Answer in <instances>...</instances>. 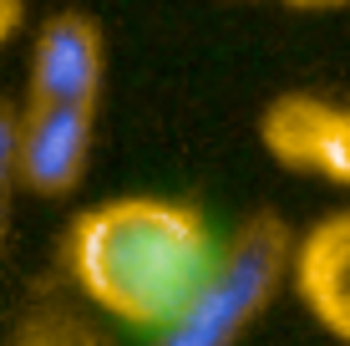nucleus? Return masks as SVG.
<instances>
[{
  "instance_id": "11",
  "label": "nucleus",
  "mask_w": 350,
  "mask_h": 346,
  "mask_svg": "<svg viewBox=\"0 0 350 346\" xmlns=\"http://www.w3.org/2000/svg\"><path fill=\"white\" fill-rule=\"evenodd\" d=\"M0 240H5V188H0Z\"/></svg>"
},
{
  "instance_id": "9",
  "label": "nucleus",
  "mask_w": 350,
  "mask_h": 346,
  "mask_svg": "<svg viewBox=\"0 0 350 346\" xmlns=\"http://www.w3.org/2000/svg\"><path fill=\"white\" fill-rule=\"evenodd\" d=\"M16 26H21V0H0V46L10 41Z\"/></svg>"
},
{
  "instance_id": "3",
  "label": "nucleus",
  "mask_w": 350,
  "mask_h": 346,
  "mask_svg": "<svg viewBox=\"0 0 350 346\" xmlns=\"http://www.w3.org/2000/svg\"><path fill=\"white\" fill-rule=\"evenodd\" d=\"M259 143L280 169L350 188V107L310 97V92H284L264 107Z\"/></svg>"
},
{
  "instance_id": "8",
  "label": "nucleus",
  "mask_w": 350,
  "mask_h": 346,
  "mask_svg": "<svg viewBox=\"0 0 350 346\" xmlns=\"http://www.w3.org/2000/svg\"><path fill=\"white\" fill-rule=\"evenodd\" d=\"M21 127H26V117H16L10 107H0V188H5V194L21 178Z\"/></svg>"
},
{
  "instance_id": "2",
  "label": "nucleus",
  "mask_w": 350,
  "mask_h": 346,
  "mask_svg": "<svg viewBox=\"0 0 350 346\" xmlns=\"http://www.w3.org/2000/svg\"><path fill=\"white\" fill-rule=\"evenodd\" d=\"M289 265H295V234L274 214L249 219L224 245V260L213 280L203 285V295L152 346H234L249 321L269 306L274 285L284 280Z\"/></svg>"
},
{
  "instance_id": "7",
  "label": "nucleus",
  "mask_w": 350,
  "mask_h": 346,
  "mask_svg": "<svg viewBox=\"0 0 350 346\" xmlns=\"http://www.w3.org/2000/svg\"><path fill=\"white\" fill-rule=\"evenodd\" d=\"M16 341H21V346H96L92 331L77 326L71 316H41V321H31Z\"/></svg>"
},
{
  "instance_id": "5",
  "label": "nucleus",
  "mask_w": 350,
  "mask_h": 346,
  "mask_svg": "<svg viewBox=\"0 0 350 346\" xmlns=\"http://www.w3.org/2000/svg\"><path fill=\"white\" fill-rule=\"evenodd\" d=\"M92 133H96V107H26V127H21V184L31 194L62 199L81 184L92 158Z\"/></svg>"
},
{
  "instance_id": "6",
  "label": "nucleus",
  "mask_w": 350,
  "mask_h": 346,
  "mask_svg": "<svg viewBox=\"0 0 350 346\" xmlns=\"http://www.w3.org/2000/svg\"><path fill=\"white\" fill-rule=\"evenodd\" d=\"M295 291L330 336L350 341V214H330L295 240Z\"/></svg>"
},
{
  "instance_id": "4",
  "label": "nucleus",
  "mask_w": 350,
  "mask_h": 346,
  "mask_svg": "<svg viewBox=\"0 0 350 346\" xmlns=\"http://www.w3.org/2000/svg\"><path fill=\"white\" fill-rule=\"evenodd\" d=\"M102 71H107V46L96 21L81 10H62L41 26L31 46V107H96L102 97Z\"/></svg>"
},
{
  "instance_id": "10",
  "label": "nucleus",
  "mask_w": 350,
  "mask_h": 346,
  "mask_svg": "<svg viewBox=\"0 0 350 346\" xmlns=\"http://www.w3.org/2000/svg\"><path fill=\"white\" fill-rule=\"evenodd\" d=\"M289 10H340V5H350V0H284Z\"/></svg>"
},
{
  "instance_id": "1",
  "label": "nucleus",
  "mask_w": 350,
  "mask_h": 346,
  "mask_svg": "<svg viewBox=\"0 0 350 346\" xmlns=\"http://www.w3.org/2000/svg\"><path fill=\"white\" fill-rule=\"evenodd\" d=\"M219 260L224 245L208 219L173 199H107L66 234L77 291L112 321L152 336H163L203 295Z\"/></svg>"
}]
</instances>
